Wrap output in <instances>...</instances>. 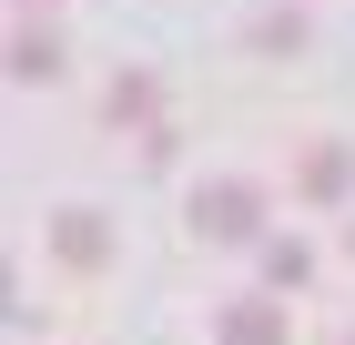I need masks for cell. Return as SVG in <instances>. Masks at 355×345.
I'll list each match as a JSON object with an SVG mask.
<instances>
[{"mask_svg": "<svg viewBox=\"0 0 355 345\" xmlns=\"http://www.w3.org/2000/svg\"><path fill=\"white\" fill-rule=\"evenodd\" d=\"M193 234H203V244H264V193H254L244 173L193 183Z\"/></svg>", "mask_w": 355, "mask_h": 345, "instance_id": "6da1fadb", "label": "cell"}, {"mask_svg": "<svg viewBox=\"0 0 355 345\" xmlns=\"http://www.w3.org/2000/svg\"><path fill=\"white\" fill-rule=\"evenodd\" d=\"M51 254H61V264H112V224H102V213H92V203H61L51 213Z\"/></svg>", "mask_w": 355, "mask_h": 345, "instance_id": "7a4b0ae2", "label": "cell"}, {"mask_svg": "<svg viewBox=\"0 0 355 345\" xmlns=\"http://www.w3.org/2000/svg\"><path fill=\"white\" fill-rule=\"evenodd\" d=\"M295 193L304 203H345L355 193V142H315V153L295 162Z\"/></svg>", "mask_w": 355, "mask_h": 345, "instance_id": "3957f363", "label": "cell"}, {"mask_svg": "<svg viewBox=\"0 0 355 345\" xmlns=\"http://www.w3.org/2000/svg\"><path fill=\"white\" fill-rule=\"evenodd\" d=\"M214 345H284V305L274 294H234L223 325H214Z\"/></svg>", "mask_w": 355, "mask_h": 345, "instance_id": "277c9868", "label": "cell"}, {"mask_svg": "<svg viewBox=\"0 0 355 345\" xmlns=\"http://www.w3.org/2000/svg\"><path fill=\"white\" fill-rule=\"evenodd\" d=\"M10 81H61V31L51 21H21V31H10Z\"/></svg>", "mask_w": 355, "mask_h": 345, "instance_id": "5b68a950", "label": "cell"}, {"mask_svg": "<svg viewBox=\"0 0 355 345\" xmlns=\"http://www.w3.org/2000/svg\"><path fill=\"white\" fill-rule=\"evenodd\" d=\"M102 112H112V122H132V133H153V122H163V92H153V71H122V81L102 92Z\"/></svg>", "mask_w": 355, "mask_h": 345, "instance_id": "8992f818", "label": "cell"}, {"mask_svg": "<svg viewBox=\"0 0 355 345\" xmlns=\"http://www.w3.org/2000/svg\"><path fill=\"white\" fill-rule=\"evenodd\" d=\"M244 41H254V51H304V41H315V21H304V10H254Z\"/></svg>", "mask_w": 355, "mask_h": 345, "instance_id": "52a82bcc", "label": "cell"}, {"mask_svg": "<svg viewBox=\"0 0 355 345\" xmlns=\"http://www.w3.org/2000/svg\"><path fill=\"white\" fill-rule=\"evenodd\" d=\"M304 274H315V254H304L295 234H284V244H264V285H274V294H284V285H304Z\"/></svg>", "mask_w": 355, "mask_h": 345, "instance_id": "ba28073f", "label": "cell"}, {"mask_svg": "<svg viewBox=\"0 0 355 345\" xmlns=\"http://www.w3.org/2000/svg\"><path fill=\"white\" fill-rule=\"evenodd\" d=\"M21 10H51V0H21Z\"/></svg>", "mask_w": 355, "mask_h": 345, "instance_id": "9c48e42d", "label": "cell"}, {"mask_svg": "<svg viewBox=\"0 0 355 345\" xmlns=\"http://www.w3.org/2000/svg\"><path fill=\"white\" fill-rule=\"evenodd\" d=\"M345 254H355V224H345Z\"/></svg>", "mask_w": 355, "mask_h": 345, "instance_id": "30bf717a", "label": "cell"}, {"mask_svg": "<svg viewBox=\"0 0 355 345\" xmlns=\"http://www.w3.org/2000/svg\"><path fill=\"white\" fill-rule=\"evenodd\" d=\"M345 345H355V325H345Z\"/></svg>", "mask_w": 355, "mask_h": 345, "instance_id": "8fae6325", "label": "cell"}]
</instances>
